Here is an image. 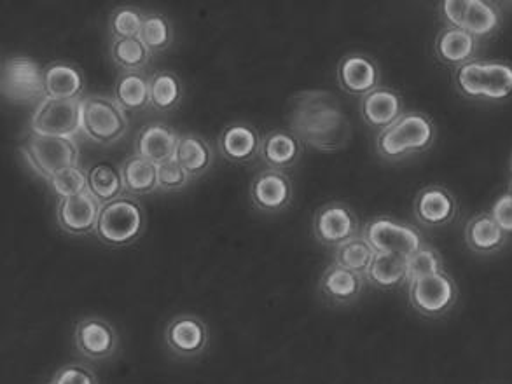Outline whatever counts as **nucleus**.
<instances>
[{
  "label": "nucleus",
  "mask_w": 512,
  "mask_h": 384,
  "mask_svg": "<svg viewBox=\"0 0 512 384\" xmlns=\"http://www.w3.org/2000/svg\"><path fill=\"white\" fill-rule=\"evenodd\" d=\"M289 126L301 144L322 152L340 151L352 138V124L340 100L329 91H303L294 96Z\"/></svg>",
  "instance_id": "f257e3e1"
},
{
  "label": "nucleus",
  "mask_w": 512,
  "mask_h": 384,
  "mask_svg": "<svg viewBox=\"0 0 512 384\" xmlns=\"http://www.w3.org/2000/svg\"><path fill=\"white\" fill-rule=\"evenodd\" d=\"M436 142V126L422 112H406L376 137V152L387 161H401L429 151Z\"/></svg>",
  "instance_id": "f03ea898"
},
{
  "label": "nucleus",
  "mask_w": 512,
  "mask_h": 384,
  "mask_svg": "<svg viewBox=\"0 0 512 384\" xmlns=\"http://www.w3.org/2000/svg\"><path fill=\"white\" fill-rule=\"evenodd\" d=\"M455 84L469 100L504 102L512 96V65L472 60L455 70Z\"/></svg>",
  "instance_id": "7ed1b4c3"
},
{
  "label": "nucleus",
  "mask_w": 512,
  "mask_h": 384,
  "mask_svg": "<svg viewBox=\"0 0 512 384\" xmlns=\"http://www.w3.org/2000/svg\"><path fill=\"white\" fill-rule=\"evenodd\" d=\"M146 213L140 201L132 196L111 201L102 205L98 219V241L107 247L121 248L133 245L144 233Z\"/></svg>",
  "instance_id": "20e7f679"
},
{
  "label": "nucleus",
  "mask_w": 512,
  "mask_h": 384,
  "mask_svg": "<svg viewBox=\"0 0 512 384\" xmlns=\"http://www.w3.org/2000/svg\"><path fill=\"white\" fill-rule=\"evenodd\" d=\"M20 152L28 168L46 182L72 166H79V147L76 140L70 138L28 133L27 140L20 145Z\"/></svg>",
  "instance_id": "39448f33"
},
{
  "label": "nucleus",
  "mask_w": 512,
  "mask_h": 384,
  "mask_svg": "<svg viewBox=\"0 0 512 384\" xmlns=\"http://www.w3.org/2000/svg\"><path fill=\"white\" fill-rule=\"evenodd\" d=\"M130 126L128 112L114 96L91 95L83 98V135L98 145L116 144Z\"/></svg>",
  "instance_id": "423d86ee"
},
{
  "label": "nucleus",
  "mask_w": 512,
  "mask_h": 384,
  "mask_svg": "<svg viewBox=\"0 0 512 384\" xmlns=\"http://www.w3.org/2000/svg\"><path fill=\"white\" fill-rule=\"evenodd\" d=\"M30 133L41 137L76 140L83 133V100H49L35 105L30 116Z\"/></svg>",
  "instance_id": "0eeeda50"
},
{
  "label": "nucleus",
  "mask_w": 512,
  "mask_h": 384,
  "mask_svg": "<svg viewBox=\"0 0 512 384\" xmlns=\"http://www.w3.org/2000/svg\"><path fill=\"white\" fill-rule=\"evenodd\" d=\"M362 238L376 254L411 257L425 245L423 236L415 226L381 215L371 219L362 227Z\"/></svg>",
  "instance_id": "6e6552de"
},
{
  "label": "nucleus",
  "mask_w": 512,
  "mask_h": 384,
  "mask_svg": "<svg viewBox=\"0 0 512 384\" xmlns=\"http://www.w3.org/2000/svg\"><path fill=\"white\" fill-rule=\"evenodd\" d=\"M0 90L7 102L14 105L39 103L46 98L44 93V69L32 58L14 56L2 65Z\"/></svg>",
  "instance_id": "1a4fd4ad"
},
{
  "label": "nucleus",
  "mask_w": 512,
  "mask_h": 384,
  "mask_svg": "<svg viewBox=\"0 0 512 384\" xmlns=\"http://www.w3.org/2000/svg\"><path fill=\"white\" fill-rule=\"evenodd\" d=\"M409 304L427 318L446 315L458 299L455 280L446 271L425 276L408 285Z\"/></svg>",
  "instance_id": "9d476101"
},
{
  "label": "nucleus",
  "mask_w": 512,
  "mask_h": 384,
  "mask_svg": "<svg viewBox=\"0 0 512 384\" xmlns=\"http://www.w3.org/2000/svg\"><path fill=\"white\" fill-rule=\"evenodd\" d=\"M313 234L326 247H340L346 241L362 236L359 217L345 203H329L315 213Z\"/></svg>",
  "instance_id": "9b49d317"
},
{
  "label": "nucleus",
  "mask_w": 512,
  "mask_h": 384,
  "mask_svg": "<svg viewBox=\"0 0 512 384\" xmlns=\"http://www.w3.org/2000/svg\"><path fill=\"white\" fill-rule=\"evenodd\" d=\"M119 337L112 323L104 318H83L76 325L74 344L76 350L91 362L111 358L118 350Z\"/></svg>",
  "instance_id": "f8f14e48"
},
{
  "label": "nucleus",
  "mask_w": 512,
  "mask_h": 384,
  "mask_svg": "<svg viewBox=\"0 0 512 384\" xmlns=\"http://www.w3.org/2000/svg\"><path fill=\"white\" fill-rule=\"evenodd\" d=\"M250 201L259 212L275 213L284 212L289 208L294 199V186L291 179L280 170L266 168L256 175V179L250 184Z\"/></svg>",
  "instance_id": "ddd939ff"
},
{
  "label": "nucleus",
  "mask_w": 512,
  "mask_h": 384,
  "mask_svg": "<svg viewBox=\"0 0 512 384\" xmlns=\"http://www.w3.org/2000/svg\"><path fill=\"white\" fill-rule=\"evenodd\" d=\"M102 205L91 192L76 198L58 199L56 222L63 233L86 236L97 231Z\"/></svg>",
  "instance_id": "4468645a"
},
{
  "label": "nucleus",
  "mask_w": 512,
  "mask_h": 384,
  "mask_svg": "<svg viewBox=\"0 0 512 384\" xmlns=\"http://www.w3.org/2000/svg\"><path fill=\"white\" fill-rule=\"evenodd\" d=\"M165 343L177 357H198L207 348V325L198 316H177L165 329Z\"/></svg>",
  "instance_id": "2eb2a0df"
},
{
  "label": "nucleus",
  "mask_w": 512,
  "mask_h": 384,
  "mask_svg": "<svg viewBox=\"0 0 512 384\" xmlns=\"http://www.w3.org/2000/svg\"><path fill=\"white\" fill-rule=\"evenodd\" d=\"M416 220L425 227L450 226L457 219L458 203L446 187L427 186L415 199Z\"/></svg>",
  "instance_id": "dca6fc26"
},
{
  "label": "nucleus",
  "mask_w": 512,
  "mask_h": 384,
  "mask_svg": "<svg viewBox=\"0 0 512 384\" xmlns=\"http://www.w3.org/2000/svg\"><path fill=\"white\" fill-rule=\"evenodd\" d=\"M380 77L378 63L366 55H346L338 65V83L348 95L364 98L380 88Z\"/></svg>",
  "instance_id": "f3484780"
},
{
  "label": "nucleus",
  "mask_w": 512,
  "mask_h": 384,
  "mask_svg": "<svg viewBox=\"0 0 512 384\" xmlns=\"http://www.w3.org/2000/svg\"><path fill=\"white\" fill-rule=\"evenodd\" d=\"M360 114L371 128L383 131L397 123L406 112L402 96L392 88L380 86L360 100Z\"/></svg>",
  "instance_id": "a211bd4d"
},
{
  "label": "nucleus",
  "mask_w": 512,
  "mask_h": 384,
  "mask_svg": "<svg viewBox=\"0 0 512 384\" xmlns=\"http://www.w3.org/2000/svg\"><path fill=\"white\" fill-rule=\"evenodd\" d=\"M180 135L167 124H146L135 140V154L160 166L175 158Z\"/></svg>",
  "instance_id": "6ab92c4d"
},
{
  "label": "nucleus",
  "mask_w": 512,
  "mask_h": 384,
  "mask_svg": "<svg viewBox=\"0 0 512 384\" xmlns=\"http://www.w3.org/2000/svg\"><path fill=\"white\" fill-rule=\"evenodd\" d=\"M263 138L250 124H231L219 137V151L224 159L235 165H245L261 156Z\"/></svg>",
  "instance_id": "aec40b11"
},
{
  "label": "nucleus",
  "mask_w": 512,
  "mask_h": 384,
  "mask_svg": "<svg viewBox=\"0 0 512 384\" xmlns=\"http://www.w3.org/2000/svg\"><path fill=\"white\" fill-rule=\"evenodd\" d=\"M44 93L49 100H83V72L69 62L49 63L44 69Z\"/></svg>",
  "instance_id": "412c9836"
},
{
  "label": "nucleus",
  "mask_w": 512,
  "mask_h": 384,
  "mask_svg": "<svg viewBox=\"0 0 512 384\" xmlns=\"http://www.w3.org/2000/svg\"><path fill=\"white\" fill-rule=\"evenodd\" d=\"M364 283L366 276L357 275L333 262L320 278L319 288L327 301L338 306H346L359 299L364 290Z\"/></svg>",
  "instance_id": "4be33fe9"
},
{
  "label": "nucleus",
  "mask_w": 512,
  "mask_h": 384,
  "mask_svg": "<svg viewBox=\"0 0 512 384\" xmlns=\"http://www.w3.org/2000/svg\"><path fill=\"white\" fill-rule=\"evenodd\" d=\"M303 144L291 130H273L263 138L261 159L271 170L284 172L298 163Z\"/></svg>",
  "instance_id": "5701e85b"
},
{
  "label": "nucleus",
  "mask_w": 512,
  "mask_h": 384,
  "mask_svg": "<svg viewBox=\"0 0 512 384\" xmlns=\"http://www.w3.org/2000/svg\"><path fill=\"white\" fill-rule=\"evenodd\" d=\"M507 236L490 212L478 213L465 226V243L474 254L492 255L507 245Z\"/></svg>",
  "instance_id": "b1692460"
},
{
  "label": "nucleus",
  "mask_w": 512,
  "mask_h": 384,
  "mask_svg": "<svg viewBox=\"0 0 512 384\" xmlns=\"http://www.w3.org/2000/svg\"><path fill=\"white\" fill-rule=\"evenodd\" d=\"M479 41L472 37L469 32L460 30V28H444L436 39V55L444 65L450 67H462L465 63L472 62L476 51H478Z\"/></svg>",
  "instance_id": "393cba45"
},
{
  "label": "nucleus",
  "mask_w": 512,
  "mask_h": 384,
  "mask_svg": "<svg viewBox=\"0 0 512 384\" xmlns=\"http://www.w3.org/2000/svg\"><path fill=\"white\" fill-rule=\"evenodd\" d=\"M173 159L189 173L191 179H196L210 170V166L214 163V151L205 138L187 133V135H180Z\"/></svg>",
  "instance_id": "a878e982"
},
{
  "label": "nucleus",
  "mask_w": 512,
  "mask_h": 384,
  "mask_svg": "<svg viewBox=\"0 0 512 384\" xmlns=\"http://www.w3.org/2000/svg\"><path fill=\"white\" fill-rule=\"evenodd\" d=\"M86 172H88L90 192L100 201V205H107L111 201L126 196L121 166L102 161L90 166Z\"/></svg>",
  "instance_id": "bb28decb"
},
{
  "label": "nucleus",
  "mask_w": 512,
  "mask_h": 384,
  "mask_svg": "<svg viewBox=\"0 0 512 384\" xmlns=\"http://www.w3.org/2000/svg\"><path fill=\"white\" fill-rule=\"evenodd\" d=\"M114 100L126 112H140L151 107V86L144 72H123L114 86Z\"/></svg>",
  "instance_id": "cd10ccee"
},
{
  "label": "nucleus",
  "mask_w": 512,
  "mask_h": 384,
  "mask_svg": "<svg viewBox=\"0 0 512 384\" xmlns=\"http://www.w3.org/2000/svg\"><path fill=\"white\" fill-rule=\"evenodd\" d=\"M126 196L140 198L158 191V166L133 154L121 165Z\"/></svg>",
  "instance_id": "c85d7f7f"
},
{
  "label": "nucleus",
  "mask_w": 512,
  "mask_h": 384,
  "mask_svg": "<svg viewBox=\"0 0 512 384\" xmlns=\"http://www.w3.org/2000/svg\"><path fill=\"white\" fill-rule=\"evenodd\" d=\"M366 282L381 290H392L408 283V257L376 254L366 273Z\"/></svg>",
  "instance_id": "c756f323"
},
{
  "label": "nucleus",
  "mask_w": 512,
  "mask_h": 384,
  "mask_svg": "<svg viewBox=\"0 0 512 384\" xmlns=\"http://www.w3.org/2000/svg\"><path fill=\"white\" fill-rule=\"evenodd\" d=\"M502 21H504V16L495 2L469 0L464 30L469 32L472 37H476L478 41L497 34L502 27Z\"/></svg>",
  "instance_id": "7c9ffc66"
},
{
  "label": "nucleus",
  "mask_w": 512,
  "mask_h": 384,
  "mask_svg": "<svg viewBox=\"0 0 512 384\" xmlns=\"http://www.w3.org/2000/svg\"><path fill=\"white\" fill-rule=\"evenodd\" d=\"M111 60L116 67L123 72H144L153 53L146 48V44L140 41L139 37L135 39H112Z\"/></svg>",
  "instance_id": "2f4dec72"
},
{
  "label": "nucleus",
  "mask_w": 512,
  "mask_h": 384,
  "mask_svg": "<svg viewBox=\"0 0 512 384\" xmlns=\"http://www.w3.org/2000/svg\"><path fill=\"white\" fill-rule=\"evenodd\" d=\"M151 86V107L160 112H170L179 105L184 95V88L179 77L173 72H156L149 77Z\"/></svg>",
  "instance_id": "473e14b6"
},
{
  "label": "nucleus",
  "mask_w": 512,
  "mask_h": 384,
  "mask_svg": "<svg viewBox=\"0 0 512 384\" xmlns=\"http://www.w3.org/2000/svg\"><path fill=\"white\" fill-rule=\"evenodd\" d=\"M374 257H376V252L369 247V243L362 236L334 248V264L350 269L357 275L366 276L373 264Z\"/></svg>",
  "instance_id": "72a5a7b5"
},
{
  "label": "nucleus",
  "mask_w": 512,
  "mask_h": 384,
  "mask_svg": "<svg viewBox=\"0 0 512 384\" xmlns=\"http://www.w3.org/2000/svg\"><path fill=\"white\" fill-rule=\"evenodd\" d=\"M139 39L146 44V48L153 55L161 53V51H165V49L172 46V23L163 14L147 13L142 30H140Z\"/></svg>",
  "instance_id": "f704fd0d"
},
{
  "label": "nucleus",
  "mask_w": 512,
  "mask_h": 384,
  "mask_svg": "<svg viewBox=\"0 0 512 384\" xmlns=\"http://www.w3.org/2000/svg\"><path fill=\"white\" fill-rule=\"evenodd\" d=\"M49 187L58 199L76 198L90 192L88 172L79 166H72L49 180Z\"/></svg>",
  "instance_id": "c9c22d12"
},
{
  "label": "nucleus",
  "mask_w": 512,
  "mask_h": 384,
  "mask_svg": "<svg viewBox=\"0 0 512 384\" xmlns=\"http://www.w3.org/2000/svg\"><path fill=\"white\" fill-rule=\"evenodd\" d=\"M443 271V257L429 245H423L420 250H416L415 254L408 257V285L415 280L437 275Z\"/></svg>",
  "instance_id": "e433bc0d"
},
{
  "label": "nucleus",
  "mask_w": 512,
  "mask_h": 384,
  "mask_svg": "<svg viewBox=\"0 0 512 384\" xmlns=\"http://www.w3.org/2000/svg\"><path fill=\"white\" fill-rule=\"evenodd\" d=\"M146 13L135 7H119L111 14L112 39H135L139 37Z\"/></svg>",
  "instance_id": "4c0bfd02"
},
{
  "label": "nucleus",
  "mask_w": 512,
  "mask_h": 384,
  "mask_svg": "<svg viewBox=\"0 0 512 384\" xmlns=\"http://www.w3.org/2000/svg\"><path fill=\"white\" fill-rule=\"evenodd\" d=\"M189 173L182 166L170 159L167 163L158 166V187L163 192L180 191L189 184Z\"/></svg>",
  "instance_id": "58836bf2"
},
{
  "label": "nucleus",
  "mask_w": 512,
  "mask_h": 384,
  "mask_svg": "<svg viewBox=\"0 0 512 384\" xmlns=\"http://www.w3.org/2000/svg\"><path fill=\"white\" fill-rule=\"evenodd\" d=\"M53 384H98L95 372L90 371L84 365H65L60 371H56L51 379Z\"/></svg>",
  "instance_id": "ea45409f"
},
{
  "label": "nucleus",
  "mask_w": 512,
  "mask_h": 384,
  "mask_svg": "<svg viewBox=\"0 0 512 384\" xmlns=\"http://www.w3.org/2000/svg\"><path fill=\"white\" fill-rule=\"evenodd\" d=\"M467 9H469V0H444L441 2V16L446 23V28L464 30Z\"/></svg>",
  "instance_id": "a19ab883"
},
{
  "label": "nucleus",
  "mask_w": 512,
  "mask_h": 384,
  "mask_svg": "<svg viewBox=\"0 0 512 384\" xmlns=\"http://www.w3.org/2000/svg\"><path fill=\"white\" fill-rule=\"evenodd\" d=\"M493 220L499 224L506 234H512V196L509 192L502 194L490 210Z\"/></svg>",
  "instance_id": "79ce46f5"
},
{
  "label": "nucleus",
  "mask_w": 512,
  "mask_h": 384,
  "mask_svg": "<svg viewBox=\"0 0 512 384\" xmlns=\"http://www.w3.org/2000/svg\"><path fill=\"white\" fill-rule=\"evenodd\" d=\"M509 194H511V196H512V180H511V184H509Z\"/></svg>",
  "instance_id": "37998d69"
},
{
  "label": "nucleus",
  "mask_w": 512,
  "mask_h": 384,
  "mask_svg": "<svg viewBox=\"0 0 512 384\" xmlns=\"http://www.w3.org/2000/svg\"><path fill=\"white\" fill-rule=\"evenodd\" d=\"M511 170H512V158H511Z\"/></svg>",
  "instance_id": "c03bdc74"
},
{
  "label": "nucleus",
  "mask_w": 512,
  "mask_h": 384,
  "mask_svg": "<svg viewBox=\"0 0 512 384\" xmlns=\"http://www.w3.org/2000/svg\"><path fill=\"white\" fill-rule=\"evenodd\" d=\"M49 384H53V383H49Z\"/></svg>",
  "instance_id": "a18cd8bd"
}]
</instances>
